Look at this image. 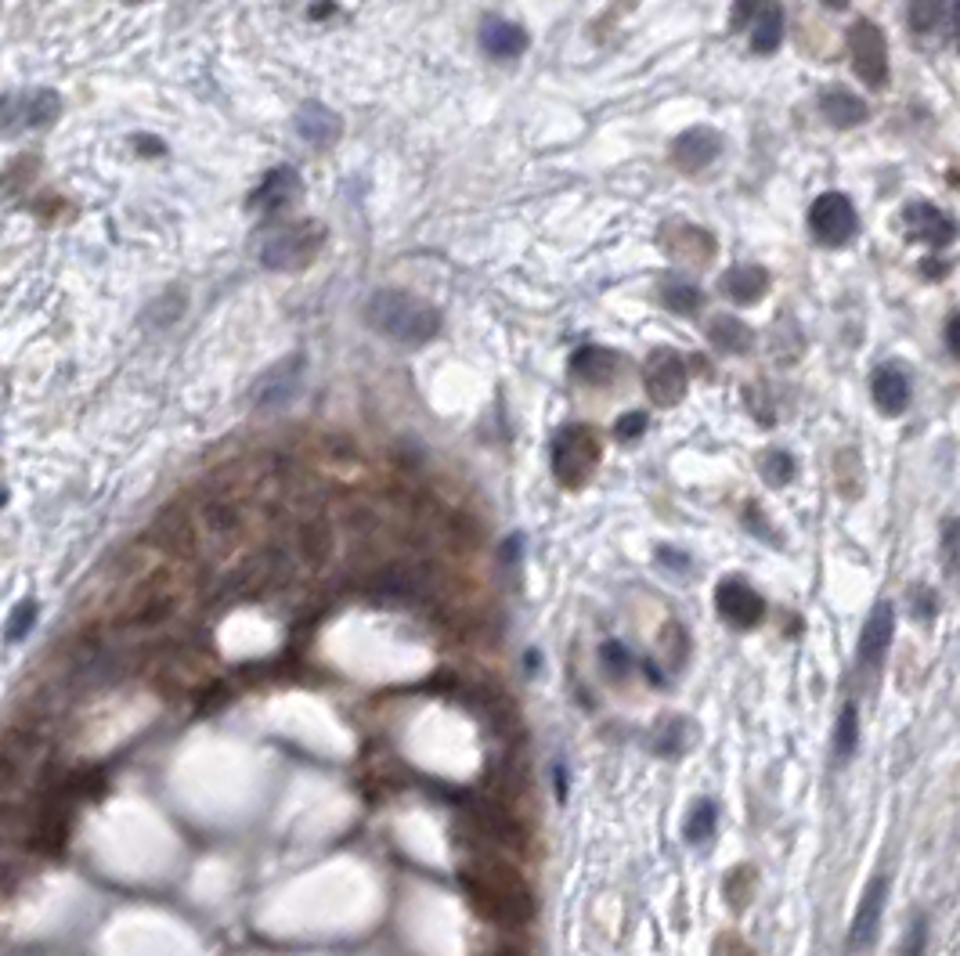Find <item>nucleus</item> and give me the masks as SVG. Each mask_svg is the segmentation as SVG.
<instances>
[{
    "label": "nucleus",
    "instance_id": "18",
    "mask_svg": "<svg viewBox=\"0 0 960 956\" xmlns=\"http://www.w3.org/2000/svg\"><path fill=\"white\" fill-rule=\"evenodd\" d=\"M870 394L885 415H903L910 405V379L899 365H877L874 379H870Z\"/></svg>",
    "mask_w": 960,
    "mask_h": 956
},
{
    "label": "nucleus",
    "instance_id": "23",
    "mask_svg": "<svg viewBox=\"0 0 960 956\" xmlns=\"http://www.w3.org/2000/svg\"><path fill=\"white\" fill-rule=\"evenodd\" d=\"M823 116H827V123H834V127H859V123H867V105L859 102L856 94L849 91H827L823 94Z\"/></svg>",
    "mask_w": 960,
    "mask_h": 956
},
{
    "label": "nucleus",
    "instance_id": "12",
    "mask_svg": "<svg viewBox=\"0 0 960 956\" xmlns=\"http://www.w3.org/2000/svg\"><path fill=\"white\" fill-rule=\"evenodd\" d=\"M892 635H896V610H892V603H877V607L870 610L867 625H863V635H859V664H863V668H877V664L885 661Z\"/></svg>",
    "mask_w": 960,
    "mask_h": 956
},
{
    "label": "nucleus",
    "instance_id": "11",
    "mask_svg": "<svg viewBox=\"0 0 960 956\" xmlns=\"http://www.w3.org/2000/svg\"><path fill=\"white\" fill-rule=\"evenodd\" d=\"M885 895H888V877L881 874L867 884V892L859 899L856 917H852V931H849L852 953H863V949L874 946L877 931H881V913H885Z\"/></svg>",
    "mask_w": 960,
    "mask_h": 956
},
{
    "label": "nucleus",
    "instance_id": "36",
    "mask_svg": "<svg viewBox=\"0 0 960 956\" xmlns=\"http://www.w3.org/2000/svg\"><path fill=\"white\" fill-rule=\"evenodd\" d=\"M924 938H928V928H924V920H917L914 931H910V938H906L903 956H924Z\"/></svg>",
    "mask_w": 960,
    "mask_h": 956
},
{
    "label": "nucleus",
    "instance_id": "40",
    "mask_svg": "<svg viewBox=\"0 0 960 956\" xmlns=\"http://www.w3.org/2000/svg\"><path fill=\"white\" fill-rule=\"evenodd\" d=\"M556 798L560 801L567 798V769L564 765H556Z\"/></svg>",
    "mask_w": 960,
    "mask_h": 956
},
{
    "label": "nucleus",
    "instance_id": "35",
    "mask_svg": "<svg viewBox=\"0 0 960 956\" xmlns=\"http://www.w3.org/2000/svg\"><path fill=\"white\" fill-rule=\"evenodd\" d=\"M942 556H946V567L957 570V520L942 524Z\"/></svg>",
    "mask_w": 960,
    "mask_h": 956
},
{
    "label": "nucleus",
    "instance_id": "7",
    "mask_svg": "<svg viewBox=\"0 0 960 956\" xmlns=\"http://www.w3.org/2000/svg\"><path fill=\"white\" fill-rule=\"evenodd\" d=\"M304 365H307L304 354H289V358H282L278 365H271L250 390L253 408L268 412V408H282L286 401H293V394L300 390V379H304Z\"/></svg>",
    "mask_w": 960,
    "mask_h": 956
},
{
    "label": "nucleus",
    "instance_id": "2",
    "mask_svg": "<svg viewBox=\"0 0 960 956\" xmlns=\"http://www.w3.org/2000/svg\"><path fill=\"white\" fill-rule=\"evenodd\" d=\"M329 231H325L322 221H296V224H282L268 235L264 249H260V260L271 271H300L307 267L318 249L325 246Z\"/></svg>",
    "mask_w": 960,
    "mask_h": 956
},
{
    "label": "nucleus",
    "instance_id": "37",
    "mask_svg": "<svg viewBox=\"0 0 960 956\" xmlns=\"http://www.w3.org/2000/svg\"><path fill=\"white\" fill-rule=\"evenodd\" d=\"M910 599H914L917 614H921L924 621H928V617H935V610H939V603H935V596H932V592H924V589H914V596H910Z\"/></svg>",
    "mask_w": 960,
    "mask_h": 956
},
{
    "label": "nucleus",
    "instance_id": "22",
    "mask_svg": "<svg viewBox=\"0 0 960 956\" xmlns=\"http://www.w3.org/2000/svg\"><path fill=\"white\" fill-rule=\"evenodd\" d=\"M58 112H62V98H58L55 91H47V87H40V91H33V94H19L22 130L51 127V123L58 120Z\"/></svg>",
    "mask_w": 960,
    "mask_h": 956
},
{
    "label": "nucleus",
    "instance_id": "39",
    "mask_svg": "<svg viewBox=\"0 0 960 956\" xmlns=\"http://www.w3.org/2000/svg\"><path fill=\"white\" fill-rule=\"evenodd\" d=\"M138 152H145V156H163V145H159L156 138H138Z\"/></svg>",
    "mask_w": 960,
    "mask_h": 956
},
{
    "label": "nucleus",
    "instance_id": "19",
    "mask_svg": "<svg viewBox=\"0 0 960 956\" xmlns=\"http://www.w3.org/2000/svg\"><path fill=\"white\" fill-rule=\"evenodd\" d=\"M719 289H722V296H730L733 304L748 307V304H758V300L766 296L769 275L762 271V267H755V264H737V267H730V271L722 275Z\"/></svg>",
    "mask_w": 960,
    "mask_h": 956
},
{
    "label": "nucleus",
    "instance_id": "24",
    "mask_svg": "<svg viewBox=\"0 0 960 956\" xmlns=\"http://www.w3.org/2000/svg\"><path fill=\"white\" fill-rule=\"evenodd\" d=\"M784 40V8L780 4H762L755 15V33H751V47L758 55H773Z\"/></svg>",
    "mask_w": 960,
    "mask_h": 956
},
{
    "label": "nucleus",
    "instance_id": "33",
    "mask_svg": "<svg viewBox=\"0 0 960 956\" xmlns=\"http://www.w3.org/2000/svg\"><path fill=\"white\" fill-rule=\"evenodd\" d=\"M643 430H647V415L643 412H628L614 423V437H618V441H639Z\"/></svg>",
    "mask_w": 960,
    "mask_h": 956
},
{
    "label": "nucleus",
    "instance_id": "30",
    "mask_svg": "<svg viewBox=\"0 0 960 956\" xmlns=\"http://www.w3.org/2000/svg\"><path fill=\"white\" fill-rule=\"evenodd\" d=\"M942 0H910V26L917 33H932V29L942 26Z\"/></svg>",
    "mask_w": 960,
    "mask_h": 956
},
{
    "label": "nucleus",
    "instance_id": "28",
    "mask_svg": "<svg viewBox=\"0 0 960 956\" xmlns=\"http://www.w3.org/2000/svg\"><path fill=\"white\" fill-rule=\"evenodd\" d=\"M661 300H665V307H668V311H675V314H693L697 307L704 304L701 289H697V285H690V282H665V285H661Z\"/></svg>",
    "mask_w": 960,
    "mask_h": 956
},
{
    "label": "nucleus",
    "instance_id": "41",
    "mask_svg": "<svg viewBox=\"0 0 960 956\" xmlns=\"http://www.w3.org/2000/svg\"><path fill=\"white\" fill-rule=\"evenodd\" d=\"M827 4H831V8H845V0H827Z\"/></svg>",
    "mask_w": 960,
    "mask_h": 956
},
{
    "label": "nucleus",
    "instance_id": "4",
    "mask_svg": "<svg viewBox=\"0 0 960 956\" xmlns=\"http://www.w3.org/2000/svg\"><path fill=\"white\" fill-rule=\"evenodd\" d=\"M177 607V585L170 574H148L134 585L127 596L123 610L116 614L120 628H152L159 621H167Z\"/></svg>",
    "mask_w": 960,
    "mask_h": 956
},
{
    "label": "nucleus",
    "instance_id": "5",
    "mask_svg": "<svg viewBox=\"0 0 960 956\" xmlns=\"http://www.w3.org/2000/svg\"><path fill=\"white\" fill-rule=\"evenodd\" d=\"M849 51H852V69L867 87L881 91L888 83V40L874 22H856L849 33Z\"/></svg>",
    "mask_w": 960,
    "mask_h": 956
},
{
    "label": "nucleus",
    "instance_id": "17",
    "mask_svg": "<svg viewBox=\"0 0 960 956\" xmlns=\"http://www.w3.org/2000/svg\"><path fill=\"white\" fill-rule=\"evenodd\" d=\"M903 224H906V235L914 242L942 246V242L953 239V221L942 210H935L932 203H910L903 210Z\"/></svg>",
    "mask_w": 960,
    "mask_h": 956
},
{
    "label": "nucleus",
    "instance_id": "9",
    "mask_svg": "<svg viewBox=\"0 0 960 956\" xmlns=\"http://www.w3.org/2000/svg\"><path fill=\"white\" fill-rule=\"evenodd\" d=\"M715 607H719L722 621L733 628H755L766 614V599L758 596L755 585L744 578H722L719 592H715Z\"/></svg>",
    "mask_w": 960,
    "mask_h": 956
},
{
    "label": "nucleus",
    "instance_id": "13",
    "mask_svg": "<svg viewBox=\"0 0 960 956\" xmlns=\"http://www.w3.org/2000/svg\"><path fill=\"white\" fill-rule=\"evenodd\" d=\"M722 152V138L715 134V130L708 127H693L686 130V134H679L672 145V159L679 170H686V174H701L704 166L711 163V159Z\"/></svg>",
    "mask_w": 960,
    "mask_h": 956
},
{
    "label": "nucleus",
    "instance_id": "27",
    "mask_svg": "<svg viewBox=\"0 0 960 956\" xmlns=\"http://www.w3.org/2000/svg\"><path fill=\"white\" fill-rule=\"evenodd\" d=\"M37 614H40L37 599H22V603H15V610H11L8 621H4V639H8V643H22V639L33 632V625H37Z\"/></svg>",
    "mask_w": 960,
    "mask_h": 956
},
{
    "label": "nucleus",
    "instance_id": "29",
    "mask_svg": "<svg viewBox=\"0 0 960 956\" xmlns=\"http://www.w3.org/2000/svg\"><path fill=\"white\" fill-rule=\"evenodd\" d=\"M762 477H766L773 488H784L794 477V459L787 451H766V455H762Z\"/></svg>",
    "mask_w": 960,
    "mask_h": 956
},
{
    "label": "nucleus",
    "instance_id": "3",
    "mask_svg": "<svg viewBox=\"0 0 960 956\" xmlns=\"http://www.w3.org/2000/svg\"><path fill=\"white\" fill-rule=\"evenodd\" d=\"M600 466V441L589 426H564L553 441V473L564 488H585Z\"/></svg>",
    "mask_w": 960,
    "mask_h": 956
},
{
    "label": "nucleus",
    "instance_id": "25",
    "mask_svg": "<svg viewBox=\"0 0 960 956\" xmlns=\"http://www.w3.org/2000/svg\"><path fill=\"white\" fill-rule=\"evenodd\" d=\"M715 827H719V805H715L711 798L693 801L690 816H686V823H683L686 841H690V845H704V841L715 834Z\"/></svg>",
    "mask_w": 960,
    "mask_h": 956
},
{
    "label": "nucleus",
    "instance_id": "8",
    "mask_svg": "<svg viewBox=\"0 0 960 956\" xmlns=\"http://www.w3.org/2000/svg\"><path fill=\"white\" fill-rule=\"evenodd\" d=\"M647 394L661 408H672L686 394V361L668 347H657L647 358Z\"/></svg>",
    "mask_w": 960,
    "mask_h": 956
},
{
    "label": "nucleus",
    "instance_id": "1",
    "mask_svg": "<svg viewBox=\"0 0 960 956\" xmlns=\"http://www.w3.org/2000/svg\"><path fill=\"white\" fill-rule=\"evenodd\" d=\"M365 322L379 336H390L405 347H419V343H430L441 332V311L419 300V296L401 293V289H379L365 307Z\"/></svg>",
    "mask_w": 960,
    "mask_h": 956
},
{
    "label": "nucleus",
    "instance_id": "21",
    "mask_svg": "<svg viewBox=\"0 0 960 956\" xmlns=\"http://www.w3.org/2000/svg\"><path fill=\"white\" fill-rule=\"evenodd\" d=\"M708 340L715 343L722 354H748L751 343H755V332L740 322L737 314H711Z\"/></svg>",
    "mask_w": 960,
    "mask_h": 956
},
{
    "label": "nucleus",
    "instance_id": "26",
    "mask_svg": "<svg viewBox=\"0 0 960 956\" xmlns=\"http://www.w3.org/2000/svg\"><path fill=\"white\" fill-rule=\"evenodd\" d=\"M859 747V711L856 704H845L838 715V726H834V758L838 762H849Z\"/></svg>",
    "mask_w": 960,
    "mask_h": 956
},
{
    "label": "nucleus",
    "instance_id": "14",
    "mask_svg": "<svg viewBox=\"0 0 960 956\" xmlns=\"http://www.w3.org/2000/svg\"><path fill=\"white\" fill-rule=\"evenodd\" d=\"M621 365L625 361L614 354V350L607 347H582L574 350L571 358V376L578 379V383H585V387H607V383H614L621 372Z\"/></svg>",
    "mask_w": 960,
    "mask_h": 956
},
{
    "label": "nucleus",
    "instance_id": "31",
    "mask_svg": "<svg viewBox=\"0 0 960 956\" xmlns=\"http://www.w3.org/2000/svg\"><path fill=\"white\" fill-rule=\"evenodd\" d=\"M600 661L610 675H625L628 668H632V653H628V646H621L618 639H610V643L600 646Z\"/></svg>",
    "mask_w": 960,
    "mask_h": 956
},
{
    "label": "nucleus",
    "instance_id": "10",
    "mask_svg": "<svg viewBox=\"0 0 960 956\" xmlns=\"http://www.w3.org/2000/svg\"><path fill=\"white\" fill-rule=\"evenodd\" d=\"M300 192H304V181H300V174H296L293 166H275V170H268V177L253 188L250 210L271 217V213H282L286 206H293V199H300Z\"/></svg>",
    "mask_w": 960,
    "mask_h": 956
},
{
    "label": "nucleus",
    "instance_id": "15",
    "mask_svg": "<svg viewBox=\"0 0 960 956\" xmlns=\"http://www.w3.org/2000/svg\"><path fill=\"white\" fill-rule=\"evenodd\" d=\"M661 246L686 264H708V257L715 253V239L704 228H693V224H668L661 231Z\"/></svg>",
    "mask_w": 960,
    "mask_h": 956
},
{
    "label": "nucleus",
    "instance_id": "38",
    "mask_svg": "<svg viewBox=\"0 0 960 956\" xmlns=\"http://www.w3.org/2000/svg\"><path fill=\"white\" fill-rule=\"evenodd\" d=\"M957 325H960V318L953 314L950 322H946V347H950V354H960V336H957Z\"/></svg>",
    "mask_w": 960,
    "mask_h": 956
},
{
    "label": "nucleus",
    "instance_id": "6",
    "mask_svg": "<svg viewBox=\"0 0 960 956\" xmlns=\"http://www.w3.org/2000/svg\"><path fill=\"white\" fill-rule=\"evenodd\" d=\"M809 228H813L816 242H823V246H845L856 235L859 217L841 192H823L809 206Z\"/></svg>",
    "mask_w": 960,
    "mask_h": 956
},
{
    "label": "nucleus",
    "instance_id": "34",
    "mask_svg": "<svg viewBox=\"0 0 960 956\" xmlns=\"http://www.w3.org/2000/svg\"><path fill=\"white\" fill-rule=\"evenodd\" d=\"M762 4H766V0H733V15H730V26H733V29L748 26V22L755 19L758 11H762Z\"/></svg>",
    "mask_w": 960,
    "mask_h": 956
},
{
    "label": "nucleus",
    "instance_id": "20",
    "mask_svg": "<svg viewBox=\"0 0 960 956\" xmlns=\"http://www.w3.org/2000/svg\"><path fill=\"white\" fill-rule=\"evenodd\" d=\"M480 47H484L491 58H520L527 51V33L517 22L484 19V26H480Z\"/></svg>",
    "mask_w": 960,
    "mask_h": 956
},
{
    "label": "nucleus",
    "instance_id": "16",
    "mask_svg": "<svg viewBox=\"0 0 960 956\" xmlns=\"http://www.w3.org/2000/svg\"><path fill=\"white\" fill-rule=\"evenodd\" d=\"M296 130H300V138H304L307 145L329 148L340 141L343 123H340V116H336L333 109H325L322 102H304L300 105V112H296Z\"/></svg>",
    "mask_w": 960,
    "mask_h": 956
},
{
    "label": "nucleus",
    "instance_id": "32",
    "mask_svg": "<svg viewBox=\"0 0 960 956\" xmlns=\"http://www.w3.org/2000/svg\"><path fill=\"white\" fill-rule=\"evenodd\" d=\"M22 769H26V762H22L19 754H11L8 747H0V794L19 787Z\"/></svg>",
    "mask_w": 960,
    "mask_h": 956
},
{
    "label": "nucleus",
    "instance_id": "42",
    "mask_svg": "<svg viewBox=\"0 0 960 956\" xmlns=\"http://www.w3.org/2000/svg\"><path fill=\"white\" fill-rule=\"evenodd\" d=\"M4 502H8V491H4V488H0V506H4Z\"/></svg>",
    "mask_w": 960,
    "mask_h": 956
}]
</instances>
